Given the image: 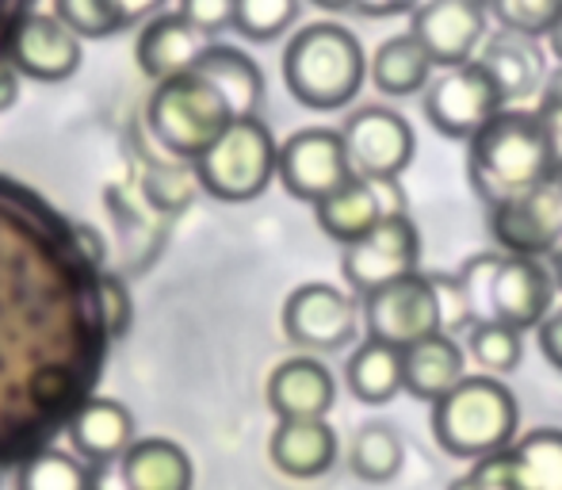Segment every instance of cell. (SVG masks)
Masks as SVG:
<instances>
[{"mask_svg": "<svg viewBox=\"0 0 562 490\" xmlns=\"http://www.w3.org/2000/svg\"><path fill=\"white\" fill-rule=\"evenodd\" d=\"M467 379V353L451 334H432L402 349V391L440 402Z\"/></svg>", "mask_w": 562, "mask_h": 490, "instance_id": "cell-20", "label": "cell"}, {"mask_svg": "<svg viewBox=\"0 0 562 490\" xmlns=\"http://www.w3.org/2000/svg\"><path fill=\"white\" fill-rule=\"evenodd\" d=\"M422 0H356V12L368 15V20H386V15L417 12Z\"/></svg>", "mask_w": 562, "mask_h": 490, "instance_id": "cell-40", "label": "cell"}, {"mask_svg": "<svg viewBox=\"0 0 562 490\" xmlns=\"http://www.w3.org/2000/svg\"><path fill=\"white\" fill-rule=\"evenodd\" d=\"M352 177L356 172L340 131L306 126L280 146V185L303 203H322Z\"/></svg>", "mask_w": 562, "mask_h": 490, "instance_id": "cell-10", "label": "cell"}, {"mask_svg": "<svg viewBox=\"0 0 562 490\" xmlns=\"http://www.w3.org/2000/svg\"><path fill=\"white\" fill-rule=\"evenodd\" d=\"M234 108L218 92V85H211L203 74H184L172 81L157 85V92L149 97L146 123L149 134L161 142L169 154L200 162L211 146L226 134V126L234 123Z\"/></svg>", "mask_w": 562, "mask_h": 490, "instance_id": "cell-6", "label": "cell"}, {"mask_svg": "<svg viewBox=\"0 0 562 490\" xmlns=\"http://www.w3.org/2000/svg\"><path fill=\"white\" fill-rule=\"evenodd\" d=\"M479 62L490 69V77L497 81L505 100H525L532 92L543 89L548 81V62H543V46L536 43V35L525 31H494V35L482 43Z\"/></svg>", "mask_w": 562, "mask_h": 490, "instance_id": "cell-19", "label": "cell"}, {"mask_svg": "<svg viewBox=\"0 0 562 490\" xmlns=\"http://www.w3.org/2000/svg\"><path fill=\"white\" fill-rule=\"evenodd\" d=\"M337 399V379L322 360L291 357L268 376V407L280 414V422L295 417H326Z\"/></svg>", "mask_w": 562, "mask_h": 490, "instance_id": "cell-18", "label": "cell"}, {"mask_svg": "<svg viewBox=\"0 0 562 490\" xmlns=\"http://www.w3.org/2000/svg\"><path fill=\"white\" fill-rule=\"evenodd\" d=\"M340 272H345L348 288L360 291V296H371V291L386 288L402 276L422 272V234H417L414 219L386 215L371 234L345 245Z\"/></svg>", "mask_w": 562, "mask_h": 490, "instance_id": "cell-9", "label": "cell"}, {"mask_svg": "<svg viewBox=\"0 0 562 490\" xmlns=\"http://www.w3.org/2000/svg\"><path fill=\"white\" fill-rule=\"evenodd\" d=\"M551 276H555V288L562 291V245H559V249L555 253H551Z\"/></svg>", "mask_w": 562, "mask_h": 490, "instance_id": "cell-44", "label": "cell"}, {"mask_svg": "<svg viewBox=\"0 0 562 490\" xmlns=\"http://www.w3.org/2000/svg\"><path fill=\"white\" fill-rule=\"evenodd\" d=\"M402 437L394 433V425L386 422H368L352 441V453H348V464L352 471L363 479V483H391L402 471Z\"/></svg>", "mask_w": 562, "mask_h": 490, "instance_id": "cell-28", "label": "cell"}, {"mask_svg": "<svg viewBox=\"0 0 562 490\" xmlns=\"http://www.w3.org/2000/svg\"><path fill=\"white\" fill-rule=\"evenodd\" d=\"M299 20V0H237L234 27L249 43H272Z\"/></svg>", "mask_w": 562, "mask_h": 490, "instance_id": "cell-30", "label": "cell"}, {"mask_svg": "<svg viewBox=\"0 0 562 490\" xmlns=\"http://www.w3.org/2000/svg\"><path fill=\"white\" fill-rule=\"evenodd\" d=\"M234 12H237V0H180V15L188 23H195L200 31H207V35L234 27Z\"/></svg>", "mask_w": 562, "mask_h": 490, "instance_id": "cell-36", "label": "cell"}, {"mask_svg": "<svg viewBox=\"0 0 562 490\" xmlns=\"http://www.w3.org/2000/svg\"><path fill=\"white\" fill-rule=\"evenodd\" d=\"M54 15L81 38H108L131 27L115 0H54Z\"/></svg>", "mask_w": 562, "mask_h": 490, "instance_id": "cell-31", "label": "cell"}, {"mask_svg": "<svg viewBox=\"0 0 562 490\" xmlns=\"http://www.w3.org/2000/svg\"><path fill=\"white\" fill-rule=\"evenodd\" d=\"M509 453L520 490H562V430H532Z\"/></svg>", "mask_w": 562, "mask_h": 490, "instance_id": "cell-27", "label": "cell"}, {"mask_svg": "<svg viewBox=\"0 0 562 490\" xmlns=\"http://www.w3.org/2000/svg\"><path fill=\"white\" fill-rule=\"evenodd\" d=\"M490 238L505 249V257H551L562 245V192L555 180L490 203Z\"/></svg>", "mask_w": 562, "mask_h": 490, "instance_id": "cell-11", "label": "cell"}, {"mask_svg": "<svg viewBox=\"0 0 562 490\" xmlns=\"http://www.w3.org/2000/svg\"><path fill=\"white\" fill-rule=\"evenodd\" d=\"M463 299L467 326L474 322H505V326L532 330L551 314L555 276L536 257H474L456 276Z\"/></svg>", "mask_w": 562, "mask_h": 490, "instance_id": "cell-3", "label": "cell"}, {"mask_svg": "<svg viewBox=\"0 0 562 490\" xmlns=\"http://www.w3.org/2000/svg\"><path fill=\"white\" fill-rule=\"evenodd\" d=\"M432 69L437 62L417 43L414 31H406V35H391L375 46L368 62V81L386 97H414L432 85Z\"/></svg>", "mask_w": 562, "mask_h": 490, "instance_id": "cell-22", "label": "cell"}, {"mask_svg": "<svg viewBox=\"0 0 562 490\" xmlns=\"http://www.w3.org/2000/svg\"><path fill=\"white\" fill-rule=\"evenodd\" d=\"M386 215H406V196H402L398 180H363L352 177L340 185L334 196L314 203V219H318L322 234H329L340 245L360 242L371 234Z\"/></svg>", "mask_w": 562, "mask_h": 490, "instance_id": "cell-14", "label": "cell"}, {"mask_svg": "<svg viewBox=\"0 0 562 490\" xmlns=\"http://www.w3.org/2000/svg\"><path fill=\"white\" fill-rule=\"evenodd\" d=\"M497 112H505V97L479 58L445 69L425 89V115L448 138L471 142Z\"/></svg>", "mask_w": 562, "mask_h": 490, "instance_id": "cell-8", "label": "cell"}, {"mask_svg": "<svg viewBox=\"0 0 562 490\" xmlns=\"http://www.w3.org/2000/svg\"><path fill=\"white\" fill-rule=\"evenodd\" d=\"M520 425L517 394L497 376H467L456 391L432 402V437L448 456L482 460V456L509 453Z\"/></svg>", "mask_w": 562, "mask_h": 490, "instance_id": "cell-4", "label": "cell"}, {"mask_svg": "<svg viewBox=\"0 0 562 490\" xmlns=\"http://www.w3.org/2000/svg\"><path fill=\"white\" fill-rule=\"evenodd\" d=\"M280 177V146L257 115L234 120L226 134L195 162V180L223 203H249Z\"/></svg>", "mask_w": 562, "mask_h": 490, "instance_id": "cell-7", "label": "cell"}, {"mask_svg": "<svg viewBox=\"0 0 562 490\" xmlns=\"http://www.w3.org/2000/svg\"><path fill=\"white\" fill-rule=\"evenodd\" d=\"M559 154L555 131L540 112L505 108L467 142V169L482 200L502 203L555 180Z\"/></svg>", "mask_w": 562, "mask_h": 490, "instance_id": "cell-1", "label": "cell"}, {"mask_svg": "<svg viewBox=\"0 0 562 490\" xmlns=\"http://www.w3.org/2000/svg\"><path fill=\"white\" fill-rule=\"evenodd\" d=\"M363 326H368V337L406 349L422 337L467 326V311L456 280L414 272L363 296Z\"/></svg>", "mask_w": 562, "mask_h": 490, "instance_id": "cell-5", "label": "cell"}, {"mask_svg": "<svg viewBox=\"0 0 562 490\" xmlns=\"http://www.w3.org/2000/svg\"><path fill=\"white\" fill-rule=\"evenodd\" d=\"M525 330L505 326V322H474L467 330V353L479 368H486V376H505V371L520 368L525 357Z\"/></svg>", "mask_w": 562, "mask_h": 490, "instance_id": "cell-29", "label": "cell"}, {"mask_svg": "<svg viewBox=\"0 0 562 490\" xmlns=\"http://www.w3.org/2000/svg\"><path fill=\"white\" fill-rule=\"evenodd\" d=\"M74 238L77 245H81V253L92 260L97 268H104V260H108V242H104V234L97 231L92 223H74Z\"/></svg>", "mask_w": 562, "mask_h": 490, "instance_id": "cell-39", "label": "cell"}, {"mask_svg": "<svg viewBox=\"0 0 562 490\" xmlns=\"http://www.w3.org/2000/svg\"><path fill=\"white\" fill-rule=\"evenodd\" d=\"M283 334L311 353H337L356 337V307L334 283H303L283 303Z\"/></svg>", "mask_w": 562, "mask_h": 490, "instance_id": "cell-13", "label": "cell"}, {"mask_svg": "<svg viewBox=\"0 0 562 490\" xmlns=\"http://www.w3.org/2000/svg\"><path fill=\"white\" fill-rule=\"evenodd\" d=\"M100 303H104V319H108V334L123 337L131 330L134 319V303H131V288L119 280L115 272H100Z\"/></svg>", "mask_w": 562, "mask_h": 490, "instance_id": "cell-35", "label": "cell"}, {"mask_svg": "<svg viewBox=\"0 0 562 490\" xmlns=\"http://www.w3.org/2000/svg\"><path fill=\"white\" fill-rule=\"evenodd\" d=\"M345 383L352 399L368 402V407H383L402 391V349L391 342L368 337L352 349L345 365Z\"/></svg>", "mask_w": 562, "mask_h": 490, "instance_id": "cell-24", "label": "cell"}, {"mask_svg": "<svg viewBox=\"0 0 562 490\" xmlns=\"http://www.w3.org/2000/svg\"><path fill=\"white\" fill-rule=\"evenodd\" d=\"M409 31L429 51L437 69L467 66L486 43V12L482 0H422Z\"/></svg>", "mask_w": 562, "mask_h": 490, "instance_id": "cell-15", "label": "cell"}, {"mask_svg": "<svg viewBox=\"0 0 562 490\" xmlns=\"http://www.w3.org/2000/svg\"><path fill=\"white\" fill-rule=\"evenodd\" d=\"M451 490H520L517 468H513V453H494L474 460L467 476H459Z\"/></svg>", "mask_w": 562, "mask_h": 490, "instance_id": "cell-34", "label": "cell"}, {"mask_svg": "<svg viewBox=\"0 0 562 490\" xmlns=\"http://www.w3.org/2000/svg\"><path fill=\"white\" fill-rule=\"evenodd\" d=\"M8 62L38 85H61L81 69V35L54 12H35L15 27Z\"/></svg>", "mask_w": 562, "mask_h": 490, "instance_id": "cell-16", "label": "cell"}, {"mask_svg": "<svg viewBox=\"0 0 562 490\" xmlns=\"http://www.w3.org/2000/svg\"><path fill=\"white\" fill-rule=\"evenodd\" d=\"M195 74H203L211 85H218V92L229 100L237 120H249L257 115L260 100H265V74L260 66L237 46H207L200 62H195Z\"/></svg>", "mask_w": 562, "mask_h": 490, "instance_id": "cell-23", "label": "cell"}, {"mask_svg": "<svg viewBox=\"0 0 562 490\" xmlns=\"http://www.w3.org/2000/svg\"><path fill=\"white\" fill-rule=\"evenodd\" d=\"M134 422L126 414L123 402L115 399H89L69 422V437H74L77 453H85L89 460H115L131 445Z\"/></svg>", "mask_w": 562, "mask_h": 490, "instance_id": "cell-25", "label": "cell"}, {"mask_svg": "<svg viewBox=\"0 0 562 490\" xmlns=\"http://www.w3.org/2000/svg\"><path fill=\"white\" fill-rule=\"evenodd\" d=\"M555 185H559V192H562V162H559V172H555Z\"/></svg>", "mask_w": 562, "mask_h": 490, "instance_id": "cell-46", "label": "cell"}, {"mask_svg": "<svg viewBox=\"0 0 562 490\" xmlns=\"http://www.w3.org/2000/svg\"><path fill=\"white\" fill-rule=\"evenodd\" d=\"M494 15L502 27L525 35H551L562 23V0H494Z\"/></svg>", "mask_w": 562, "mask_h": 490, "instance_id": "cell-33", "label": "cell"}, {"mask_svg": "<svg viewBox=\"0 0 562 490\" xmlns=\"http://www.w3.org/2000/svg\"><path fill=\"white\" fill-rule=\"evenodd\" d=\"M540 349L548 357V365L562 371V307L540 322Z\"/></svg>", "mask_w": 562, "mask_h": 490, "instance_id": "cell-38", "label": "cell"}, {"mask_svg": "<svg viewBox=\"0 0 562 490\" xmlns=\"http://www.w3.org/2000/svg\"><path fill=\"white\" fill-rule=\"evenodd\" d=\"M536 112L543 115V123L555 131V142L562 149V66L555 69V74H548V81H543L540 89V108Z\"/></svg>", "mask_w": 562, "mask_h": 490, "instance_id": "cell-37", "label": "cell"}, {"mask_svg": "<svg viewBox=\"0 0 562 490\" xmlns=\"http://www.w3.org/2000/svg\"><path fill=\"white\" fill-rule=\"evenodd\" d=\"M207 46H211L207 31L188 23L180 12H165V15H154V20L146 23V31L138 35V43H134V62H138V69L149 81L165 85V81H172V77L192 74L195 62L207 54Z\"/></svg>", "mask_w": 562, "mask_h": 490, "instance_id": "cell-17", "label": "cell"}, {"mask_svg": "<svg viewBox=\"0 0 562 490\" xmlns=\"http://www.w3.org/2000/svg\"><path fill=\"white\" fill-rule=\"evenodd\" d=\"M20 490H89V476L66 453H38L23 464Z\"/></svg>", "mask_w": 562, "mask_h": 490, "instance_id": "cell-32", "label": "cell"}, {"mask_svg": "<svg viewBox=\"0 0 562 490\" xmlns=\"http://www.w3.org/2000/svg\"><path fill=\"white\" fill-rule=\"evenodd\" d=\"M548 46H551V54H555L559 66H562V23H559L555 31H551V35H548Z\"/></svg>", "mask_w": 562, "mask_h": 490, "instance_id": "cell-45", "label": "cell"}, {"mask_svg": "<svg viewBox=\"0 0 562 490\" xmlns=\"http://www.w3.org/2000/svg\"><path fill=\"white\" fill-rule=\"evenodd\" d=\"M123 479L131 490H188L192 464H188L184 448L172 441H146L126 453Z\"/></svg>", "mask_w": 562, "mask_h": 490, "instance_id": "cell-26", "label": "cell"}, {"mask_svg": "<svg viewBox=\"0 0 562 490\" xmlns=\"http://www.w3.org/2000/svg\"><path fill=\"white\" fill-rule=\"evenodd\" d=\"M490 4H494V0H490Z\"/></svg>", "mask_w": 562, "mask_h": 490, "instance_id": "cell-47", "label": "cell"}, {"mask_svg": "<svg viewBox=\"0 0 562 490\" xmlns=\"http://www.w3.org/2000/svg\"><path fill=\"white\" fill-rule=\"evenodd\" d=\"M15 100H20V69L12 62H0V112L15 108Z\"/></svg>", "mask_w": 562, "mask_h": 490, "instance_id": "cell-41", "label": "cell"}, {"mask_svg": "<svg viewBox=\"0 0 562 490\" xmlns=\"http://www.w3.org/2000/svg\"><path fill=\"white\" fill-rule=\"evenodd\" d=\"M368 54L340 23H311L295 31L283 51V85L311 112H337L352 104L368 81Z\"/></svg>", "mask_w": 562, "mask_h": 490, "instance_id": "cell-2", "label": "cell"}, {"mask_svg": "<svg viewBox=\"0 0 562 490\" xmlns=\"http://www.w3.org/2000/svg\"><path fill=\"white\" fill-rule=\"evenodd\" d=\"M115 4H119V12L126 15V23H138V20H146V15L161 12L165 0H115Z\"/></svg>", "mask_w": 562, "mask_h": 490, "instance_id": "cell-42", "label": "cell"}, {"mask_svg": "<svg viewBox=\"0 0 562 490\" xmlns=\"http://www.w3.org/2000/svg\"><path fill=\"white\" fill-rule=\"evenodd\" d=\"M340 134H345L352 172L363 180H398L414 162V126L391 108H363L345 123Z\"/></svg>", "mask_w": 562, "mask_h": 490, "instance_id": "cell-12", "label": "cell"}, {"mask_svg": "<svg viewBox=\"0 0 562 490\" xmlns=\"http://www.w3.org/2000/svg\"><path fill=\"white\" fill-rule=\"evenodd\" d=\"M272 460L283 476H295V479L326 476L337 460V433L326 425V417L280 422V430L272 433Z\"/></svg>", "mask_w": 562, "mask_h": 490, "instance_id": "cell-21", "label": "cell"}, {"mask_svg": "<svg viewBox=\"0 0 562 490\" xmlns=\"http://www.w3.org/2000/svg\"><path fill=\"white\" fill-rule=\"evenodd\" d=\"M311 4L322 12H348V8H356V0H311Z\"/></svg>", "mask_w": 562, "mask_h": 490, "instance_id": "cell-43", "label": "cell"}]
</instances>
